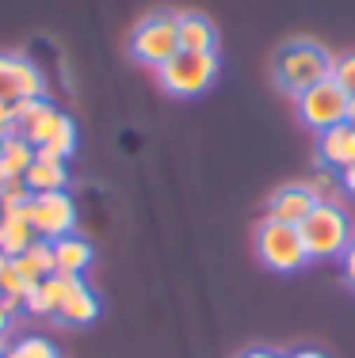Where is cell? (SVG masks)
<instances>
[{
    "label": "cell",
    "mask_w": 355,
    "mask_h": 358,
    "mask_svg": "<svg viewBox=\"0 0 355 358\" xmlns=\"http://www.w3.org/2000/svg\"><path fill=\"white\" fill-rule=\"evenodd\" d=\"M317 157H321V164H328V168H351L355 164V130L348 122H340V126H333V130H325V134H317Z\"/></svg>",
    "instance_id": "10"
},
{
    "label": "cell",
    "mask_w": 355,
    "mask_h": 358,
    "mask_svg": "<svg viewBox=\"0 0 355 358\" xmlns=\"http://www.w3.org/2000/svg\"><path fill=\"white\" fill-rule=\"evenodd\" d=\"M286 358H325V355L314 351V347H302V351H294V355H286Z\"/></svg>",
    "instance_id": "32"
},
{
    "label": "cell",
    "mask_w": 355,
    "mask_h": 358,
    "mask_svg": "<svg viewBox=\"0 0 355 358\" xmlns=\"http://www.w3.org/2000/svg\"><path fill=\"white\" fill-rule=\"evenodd\" d=\"M272 76L286 96L298 99L306 88H314V84L333 76V54H328L325 46H317V42H309V38H294L275 54Z\"/></svg>",
    "instance_id": "1"
},
{
    "label": "cell",
    "mask_w": 355,
    "mask_h": 358,
    "mask_svg": "<svg viewBox=\"0 0 355 358\" xmlns=\"http://www.w3.org/2000/svg\"><path fill=\"white\" fill-rule=\"evenodd\" d=\"M0 145H4V134H0Z\"/></svg>",
    "instance_id": "37"
},
{
    "label": "cell",
    "mask_w": 355,
    "mask_h": 358,
    "mask_svg": "<svg viewBox=\"0 0 355 358\" xmlns=\"http://www.w3.org/2000/svg\"><path fill=\"white\" fill-rule=\"evenodd\" d=\"M241 358H286V355H279V351H272V347H252V351H244Z\"/></svg>",
    "instance_id": "30"
},
{
    "label": "cell",
    "mask_w": 355,
    "mask_h": 358,
    "mask_svg": "<svg viewBox=\"0 0 355 358\" xmlns=\"http://www.w3.org/2000/svg\"><path fill=\"white\" fill-rule=\"evenodd\" d=\"M73 149H77V126H73V118H65V126L54 134L46 145H39V157H50V160H69Z\"/></svg>",
    "instance_id": "19"
},
{
    "label": "cell",
    "mask_w": 355,
    "mask_h": 358,
    "mask_svg": "<svg viewBox=\"0 0 355 358\" xmlns=\"http://www.w3.org/2000/svg\"><path fill=\"white\" fill-rule=\"evenodd\" d=\"M12 267H15V275H20L23 282H27V289H31V286H39L42 278L54 275V244H50V241H35L23 255H15Z\"/></svg>",
    "instance_id": "11"
},
{
    "label": "cell",
    "mask_w": 355,
    "mask_h": 358,
    "mask_svg": "<svg viewBox=\"0 0 355 358\" xmlns=\"http://www.w3.org/2000/svg\"><path fill=\"white\" fill-rule=\"evenodd\" d=\"M96 317H99L96 294H92V289L77 278V282H73V289L65 294L62 309H57V320H62V324H92Z\"/></svg>",
    "instance_id": "16"
},
{
    "label": "cell",
    "mask_w": 355,
    "mask_h": 358,
    "mask_svg": "<svg viewBox=\"0 0 355 358\" xmlns=\"http://www.w3.org/2000/svg\"><path fill=\"white\" fill-rule=\"evenodd\" d=\"M333 80L340 84L348 96H355V54H344V57H333Z\"/></svg>",
    "instance_id": "23"
},
{
    "label": "cell",
    "mask_w": 355,
    "mask_h": 358,
    "mask_svg": "<svg viewBox=\"0 0 355 358\" xmlns=\"http://www.w3.org/2000/svg\"><path fill=\"white\" fill-rule=\"evenodd\" d=\"M23 309L35 313V317H54V305H50V297L42 294V286H31L27 294H23Z\"/></svg>",
    "instance_id": "25"
},
{
    "label": "cell",
    "mask_w": 355,
    "mask_h": 358,
    "mask_svg": "<svg viewBox=\"0 0 355 358\" xmlns=\"http://www.w3.org/2000/svg\"><path fill=\"white\" fill-rule=\"evenodd\" d=\"M54 244V275H69L81 278V271H88L92 263V244L81 241V236H62V241H50Z\"/></svg>",
    "instance_id": "12"
},
{
    "label": "cell",
    "mask_w": 355,
    "mask_h": 358,
    "mask_svg": "<svg viewBox=\"0 0 355 358\" xmlns=\"http://www.w3.org/2000/svg\"><path fill=\"white\" fill-rule=\"evenodd\" d=\"M46 80L27 57L20 54H0V103H15V99H35L42 96Z\"/></svg>",
    "instance_id": "8"
},
{
    "label": "cell",
    "mask_w": 355,
    "mask_h": 358,
    "mask_svg": "<svg viewBox=\"0 0 355 358\" xmlns=\"http://www.w3.org/2000/svg\"><path fill=\"white\" fill-rule=\"evenodd\" d=\"M340 187H344V191H351V194H355V164H351V168H344V172H340Z\"/></svg>",
    "instance_id": "31"
},
{
    "label": "cell",
    "mask_w": 355,
    "mask_h": 358,
    "mask_svg": "<svg viewBox=\"0 0 355 358\" xmlns=\"http://www.w3.org/2000/svg\"><path fill=\"white\" fill-rule=\"evenodd\" d=\"M0 199H4L8 214H12V210H20L23 202H31L35 194H31L27 179H0Z\"/></svg>",
    "instance_id": "21"
},
{
    "label": "cell",
    "mask_w": 355,
    "mask_h": 358,
    "mask_svg": "<svg viewBox=\"0 0 355 358\" xmlns=\"http://www.w3.org/2000/svg\"><path fill=\"white\" fill-rule=\"evenodd\" d=\"M298 233H302V244H306L309 259H336V255L348 252V244L355 236L348 214L336 202H317L309 210V217L298 225Z\"/></svg>",
    "instance_id": "2"
},
{
    "label": "cell",
    "mask_w": 355,
    "mask_h": 358,
    "mask_svg": "<svg viewBox=\"0 0 355 358\" xmlns=\"http://www.w3.org/2000/svg\"><path fill=\"white\" fill-rule=\"evenodd\" d=\"M35 145L27 138H20V134H8L4 145H0V179H23L27 176V168L35 164Z\"/></svg>",
    "instance_id": "14"
},
{
    "label": "cell",
    "mask_w": 355,
    "mask_h": 358,
    "mask_svg": "<svg viewBox=\"0 0 355 358\" xmlns=\"http://www.w3.org/2000/svg\"><path fill=\"white\" fill-rule=\"evenodd\" d=\"M0 309H4L8 317H12V313H20V309H23V297H20V294H0Z\"/></svg>",
    "instance_id": "27"
},
{
    "label": "cell",
    "mask_w": 355,
    "mask_h": 358,
    "mask_svg": "<svg viewBox=\"0 0 355 358\" xmlns=\"http://www.w3.org/2000/svg\"><path fill=\"white\" fill-rule=\"evenodd\" d=\"M0 351H4V339H0ZM4 355H8V351H4Z\"/></svg>",
    "instance_id": "36"
},
{
    "label": "cell",
    "mask_w": 355,
    "mask_h": 358,
    "mask_svg": "<svg viewBox=\"0 0 355 358\" xmlns=\"http://www.w3.org/2000/svg\"><path fill=\"white\" fill-rule=\"evenodd\" d=\"M46 107H50V99H46V96H35V99H15V103H12V134L20 130V126H27L35 115H42Z\"/></svg>",
    "instance_id": "22"
},
{
    "label": "cell",
    "mask_w": 355,
    "mask_h": 358,
    "mask_svg": "<svg viewBox=\"0 0 355 358\" xmlns=\"http://www.w3.org/2000/svg\"><path fill=\"white\" fill-rule=\"evenodd\" d=\"M314 206H317V199L306 191V183H286V187H279V191L272 194V202H267V217L298 229L302 221L309 217Z\"/></svg>",
    "instance_id": "9"
},
{
    "label": "cell",
    "mask_w": 355,
    "mask_h": 358,
    "mask_svg": "<svg viewBox=\"0 0 355 358\" xmlns=\"http://www.w3.org/2000/svg\"><path fill=\"white\" fill-rule=\"evenodd\" d=\"M344 271H348V282L355 286V236H351L348 252H344Z\"/></svg>",
    "instance_id": "28"
},
{
    "label": "cell",
    "mask_w": 355,
    "mask_h": 358,
    "mask_svg": "<svg viewBox=\"0 0 355 358\" xmlns=\"http://www.w3.org/2000/svg\"><path fill=\"white\" fill-rule=\"evenodd\" d=\"M4 331H8V313L0 309V339H4Z\"/></svg>",
    "instance_id": "33"
},
{
    "label": "cell",
    "mask_w": 355,
    "mask_h": 358,
    "mask_svg": "<svg viewBox=\"0 0 355 358\" xmlns=\"http://www.w3.org/2000/svg\"><path fill=\"white\" fill-rule=\"evenodd\" d=\"M8 217V206H4V199H0V221H4Z\"/></svg>",
    "instance_id": "35"
},
{
    "label": "cell",
    "mask_w": 355,
    "mask_h": 358,
    "mask_svg": "<svg viewBox=\"0 0 355 358\" xmlns=\"http://www.w3.org/2000/svg\"><path fill=\"white\" fill-rule=\"evenodd\" d=\"M256 252L264 259V267L279 271V275H291V271H302L309 259L306 244H302V233L294 225H283V221L267 217L264 225L256 229Z\"/></svg>",
    "instance_id": "5"
},
{
    "label": "cell",
    "mask_w": 355,
    "mask_h": 358,
    "mask_svg": "<svg viewBox=\"0 0 355 358\" xmlns=\"http://www.w3.org/2000/svg\"><path fill=\"white\" fill-rule=\"evenodd\" d=\"M336 187H340V183H336L333 172H317L314 179H306V191L314 194L317 202H333L336 199Z\"/></svg>",
    "instance_id": "24"
},
{
    "label": "cell",
    "mask_w": 355,
    "mask_h": 358,
    "mask_svg": "<svg viewBox=\"0 0 355 358\" xmlns=\"http://www.w3.org/2000/svg\"><path fill=\"white\" fill-rule=\"evenodd\" d=\"M160 88L172 96H199L218 76V54L214 50H180L157 69Z\"/></svg>",
    "instance_id": "3"
},
{
    "label": "cell",
    "mask_w": 355,
    "mask_h": 358,
    "mask_svg": "<svg viewBox=\"0 0 355 358\" xmlns=\"http://www.w3.org/2000/svg\"><path fill=\"white\" fill-rule=\"evenodd\" d=\"M65 118H69V115H62V110H57L54 103H50L46 110H42V115H35L27 126H20L15 134H20V138H27V141L39 149V145H46V141L54 138L57 130H62V126H65Z\"/></svg>",
    "instance_id": "18"
},
{
    "label": "cell",
    "mask_w": 355,
    "mask_h": 358,
    "mask_svg": "<svg viewBox=\"0 0 355 358\" xmlns=\"http://www.w3.org/2000/svg\"><path fill=\"white\" fill-rule=\"evenodd\" d=\"M27 187L31 194H54V191H65L69 183V172H65V160H50V157H35V164L27 168Z\"/></svg>",
    "instance_id": "15"
},
{
    "label": "cell",
    "mask_w": 355,
    "mask_h": 358,
    "mask_svg": "<svg viewBox=\"0 0 355 358\" xmlns=\"http://www.w3.org/2000/svg\"><path fill=\"white\" fill-rule=\"evenodd\" d=\"M4 358H57V347L50 343V339H42V336H27L15 347H8Z\"/></svg>",
    "instance_id": "20"
},
{
    "label": "cell",
    "mask_w": 355,
    "mask_h": 358,
    "mask_svg": "<svg viewBox=\"0 0 355 358\" xmlns=\"http://www.w3.org/2000/svg\"><path fill=\"white\" fill-rule=\"evenodd\" d=\"M176 31H180V50H214L218 46L214 23L199 12H176Z\"/></svg>",
    "instance_id": "13"
},
{
    "label": "cell",
    "mask_w": 355,
    "mask_h": 358,
    "mask_svg": "<svg viewBox=\"0 0 355 358\" xmlns=\"http://www.w3.org/2000/svg\"><path fill=\"white\" fill-rule=\"evenodd\" d=\"M12 214L27 217L39 241H62V236H73V229H77V206H73V199L65 191L35 194V199L23 202Z\"/></svg>",
    "instance_id": "6"
},
{
    "label": "cell",
    "mask_w": 355,
    "mask_h": 358,
    "mask_svg": "<svg viewBox=\"0 0 355 358\" xmlns=\"http://www.w3.org/2000/svg\"><path fill=\"white\" fill-rule=\"evenodd\" d=\"M348 107H351V96L333 80V76L314 84V88H306L298 96V118L309 126V130H317V134L348 122Z\"/></svg>",
    "instance_id": "7"
},
{
    "label": "cell",
    "mask_w": 355,
    "mask_h": 358,
    "mask_svg": "<svg viewBox=\"0 0 355 358\" xmlns=\"http://www.w3.org/2000/svg\"><path fill=\"white\" fill-rule=\"evenodd\" d=\"M0 294H27V282H23L20 275H15V267H12V259L4 263V271H0Z\"/></svg>",
    "instance_id": "26"
},
{
    "label": "cell",
    "mask_w": 355,
    "mask_h": 358,
    "mask_svg": "<svg viewBox=\"0 0 355 358\" xmlns=\"http://www.w3.org/2000/svg\"><path fill=\"white\" fill-rule=\"evenodd\" d=\"M348 126L355 130V96H351V107H348Z\"/></svg>",
    "instance_id": "34"
},
{
    "label": "cell",
    "mask_w": 355,
    "mask_h": 358,
    "mask_svg": "<svg viewBox=\"0 0 355 358\" xmlns=\"http://www.w3.org/2000/svg\"><path fill=\"white\" fill-rule=\"evenodd\" d=\"M0 134H12V103H0Z\"/></svg>",
    "instance_id": "29"
},
{
    "label": "cell",
    "mask_w": 355,
    "mask_h": 358,
    "mask_svg": "<svg viewBox=\"0 0 355 358\" xmlns=\"http://www.w3.org/2000/svg\"><path fill=\"white\" fill-rule=\"evenodd\" d=\"M130 54L134 62L160 69L168 57L180 54V31H176V12H153L134 27L130 35Z\"/></svg>",
    "instance_id": "4"
},
{
    "label": "cell",
    "mask_w": 355,
    "mask_h": 358,
    "mask_svg": "<svg viewBox=\"0 0 355 358\" xmlns=\"http://www.w3.org/2000/svg\"><path fill=\"white\" fill-rule=\"evenodd\" d=\"M35 229H31L27 217L20 214H8L4 221H0V255H8V259H15V255H23L35 244Z\"/></svg>",
    "instance_id": "17"
}]
</instances>
